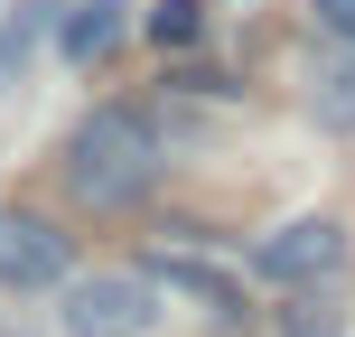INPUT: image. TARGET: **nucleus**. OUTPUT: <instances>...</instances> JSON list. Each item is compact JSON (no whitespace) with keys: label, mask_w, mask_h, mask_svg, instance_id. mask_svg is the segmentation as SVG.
Instances as JSON below:
<instances>
[{"label":"nucleus","mask_w":355,"mask_h":337,"mask_svg":"<svg viewBox=\"0 0 355 337\" xmlns=\"http://www.w3.org/2000/svg\"><path fill=\"white\" fill-rule=\"evenodd\" d=\"M159 169H168V141H159V122L131 113V104H94L85 122H75V141H66V188H75V206H94V215L141 206V197L159 188Z\"/></svg>","instance_id":"1"},{"label":"nucleus","mask_w":355,"mask_h":337,"mask_svg":"<svg viewBox=\"0 0 355 337\" xmlns=\"http://www.w3.org/2000/svg\"><path fill=\"white\" fill-rule=\"evenodd\" d=\"M346 225L337 215H290V225H271L262 244H252V272H262L271 290H327L346 272Z\"/></svg>","instance_id":"2"},{"label":"nucleus","mask_w":355,"mask_h":337,"mask_svg":"<svg viewBox=\"0 0 355 337\" xmlns=\"http://www.w3.org/2000/svg\"><path fill=\"white\" fill-rule=\"evenodd\" d=\"M66 272H75V234H56L28 206H0V290H66Z\"/></svg>","instance_id":"4"},{"label":"nucleus","mask_w":355,"mask_h":337,"mask_svg":"<svg viewBox=\"0 0 355 337\" xmlns=\"http://www.w3.org/2000/svg\"><path fill=\"white\" fill-rule=\"evenodd\" d=\"M150 281L159 290H178V300H196L206 309V319H243V290H234V272H215V263H196V253H159V263H150Z\"/></svg>","instance_id":"5"},{"label":"nucleus","mask_w":355,"mask_h":337,"mask_svg":"<svg viewBox=\"0 0 355 337\" xmlns=\"http://www.w3.org/2000/svg\"><path fill=\"white\" fill-rule=\"evenodd\" d=\"M150 38H159V47L178 56V47H196V38H206V0H159V10L141 19Z\"/></svg>","instance_id":"10"},{"label":"nucleus","mask_w":355,"mask_h":337,"mask_svg":"<svg viewBox=\"0 0 355 337\" xmlns=\"http://www.w3.org/2000/svg\"><path fill=\"white\" fill-rule=\"evenodd\" d=\"M281 337H346L337 281H327V290H290V300H281Z\"/></svg>","instance_id":"9"},{"label":"nucleus","mask_w":355,"mask_h":337,"mask_svg":"<svg viewBox=\"0 0 355 337\" xmlns=\"http://www.w3.org/2000/svg\"><path fill=\"white\" fill-rule=\"evenodd\" d=\"M0 337H19V328H10V319H0Z\"/></svg>","instance_id":"12"},{"label":"nucleus","mask_w":355,"mask_h":337,"mask_svg":"<svg viewBox=\"0 0 355 337\" xmlns=\"http://www.w3.org/2000/svg\"><path fill=\"white\" fill-rule=\"evenodd\" d=\"M309 10H318V28L337 38V47H355V0H309Z\"/></svg>","instance_id":"11"},{"label":"nucleus","mask_w":355,"mask_h":337,"mask_svg":"<svg viewBox=\"0 0 355 337\" xmlns=\"http://www.w3.org/2000/svg\"><path fill=\"white\" fill-rule=\"evenodd\" d=\"M150 319H159V281H150V272H94V281H66V309H56L66 337H150Z\"/></svg>","instance_id":"3"},{"label":"nucleus","mask_w":355,"mask_h":337,"mask_svg":"<svg viewBox=\"0 0 355 337\" xmlns=\"http://www.w3.org/2000/svg\"><path fill=\"white\" fill-rule=\"evenodd\" d=\"M66 10H75V0H10V10H0V94L28 75L37 38H56V28H66Z\"/></svg>","instance_id":"6"},{"label":"nucleus","mask_w":355,"mask_h":337,"mask_svg":"<svg viewBox=\"0 0 355 337\" xmlns=\"http://www.w3.org/2000/svg\"><path fill=\"white\" fill-rule=\"evenodd\" d=\"M309 122L318 131H355V47H337V56H318L309 66Z\"/></svg>","instance_id":"8"},{"label":"nucleus","mask_w":355,"mask_h":337,"mask_svg":"<svg viewBox=\"0 0 355 337\" xmlns=\"http://www.w3.org/2000/svg\"><path fill=\"white\" fill-rule=\"evenodd\" d=\"M122 28H131V0H75L66 28H56V47H66V66H103V56L122 47Z\"/></svg>","instance_id":"7"}]
</instances>
